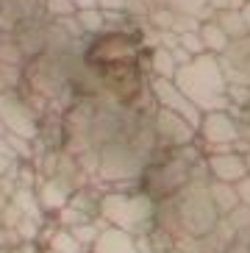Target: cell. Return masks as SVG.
<instances>
[{
  "label": "cell",
  "mask_w": 250,
  "mask_h": 253,
  "mask_svg": "<svg viewBox=\"0 0 250 253\" xmlns=\"http://www.w3.org/2000/svg\"><path fill=\"white\" fill-rule=\"evenodd\" d=\"M172 81H175L178 89L184 92L198 109H203V112H220L222 106H225L228 84H225L222 67L217 64L214 56L200 53V56L189 59L186 64L178 67Z\"/></svg>",
  "instance_id": "obj_1"
},
{
  "label": "cell",
  "mask_w": 250,
  "mask_h": 253,
  "mask_svg": "<svg viewBox=\"0 0 250 253\" xmlns=\"http://www.w3.org/2000/svg\"><path fill=\"white\" fill-rule=\"evenodd\" d=\"M198 131L208 145H214V148H228V145H234V142L242 136V128L236 126V120L231 117L228 112H222V109L220 112L203 114Z\"/></svg>",
  "instance_id": "obj_9"
},
{
  "label": "cell",
  "mask_w": 250,
  "mask_h": 253,
  "mask_svg": "<svg viewBox=\"0 0 250 253\" xmlns=\"http://www.w3.org/2000/svg\"><path fill=\"white\" fill-rule=\"evenodd\" d=\"M236 192H239V201H242L245 206H250V175L236 184Z\"/></svg>",
  "instance_id": "obj_16"
},
{
  "label": "cell",
  "mask_w": 250,
  "mask_h": 253,
  "mask_svg": "<svg viewBox=\"0 0 250 253\" xmlns=\"http://www.w3.org/2000/svg\"><path fill=\"white\" fill-rule=\"evenodd\" d=\"M206 170L211 175V181H222V184H239L242 178H248V159L239 153H214L206 159Z\"/></svg>",
  "instance_id": "obj_10"
},
{
  "label": "cell",
  "mask_w": 250,
  "mask_h": 253,
  "mask_svg": "<svg viewBox=\"0 0 250 253\" xmlns=\"http://www.w3.org/2000/svg\"><path fill=\"white\" fill-rule=\"evenodd\" d=\"M73 6L81 11V8H97V0H73Z\"/></svg>",
  "instance_id": "obj_17"
},
{
  "label": "cell",
  "mask_w": 250,
  "mask_h": 253,
  "mask_svg": "<svg viewBox=\"0 0 250 253\" xmlns=\"http://www.w3.org/2000/svg\"><path fill=\"white\" fill-rule=\"evenodd\" d=\"M153 95L159 100V109H169V112L181 114L184 120H189L195 128H200V109L192 103L189 97L175 86V81H167V78H156L153 81Z\"/></svg>",
  "instance_id": "obj_8"
},
{
  "label": "cell",
  "mask_w": 250,
  "mask_h": 253,
  "mask_svg": "<svg viewBox=\"0 0 250 253\" xmlns=\"http://www.w3.org/2000/svg\"><path fill=\"white\" fill-rule=\"evenodd\" d=\"M208 192H211V201L220 211V217L231 214L236 206H239V192H236V184H222V181H211L208 184Z\"/></svg>",
  "instance_id": "obj_13"
},
{
  "label": "cell",
  "mask_w": 250,
  "mask_h": 253,
  "mask_svg": "<svg viewBox=\"0 0 250 253\" xmlns=\"http://www.w3.org/2000/svg\"><path fill=\"white\" fill-rule=\"evenodd\" d=\"M0 120L6 126H11L14 131H20V134L34 136V128H37L34 126V117H31V112L11 92H0Z\"/></svg>",
  "instance_id": "obj_11"
},
{
  "label": "cell",
  "mask_w": 250,
  "mask_h": 253,
  "mask_svg": "<svg viewBox=\"0 0 250 253\" xmlns=\"http://www.w3.org/2000/svg\"><path fill=\"white\" fill-rule=\"evenodd\" d=\"M128 6H131V0H97V8H103V11H120L123 14Z\"/></svg>",
  "instance_id": "obj_15"
},
{
  "label": "cell",
  "mask_w": 250,
  "mask_h": 253,
  "mask_svg": "<svg viewBox=\"0 0 250 253\" xmlns=\"http://www.w3.org/2000/svg\"><path fill=\"white\" fill-rule=\"evenodd\" d=\"M92 67H117V64H136V39L125 31H103L95 37L83 53Z\"/></svg>",
  "instance_id": "obj_4"
},
{
  "label": "cell",
  "mask_w": 250,
  "mask_h": 253,
  "mask_svg": "<svg viewBox=\"0 0 250 253\" xmlns=\"http://www.w3.org/2000/svg\"><path fill=\"white\" fill-rule=\"evenodd\" d=\"M208 184L211 181L206 178H195L175 195V203H178V217H181V231L186 237H195V239H203L208 237L217 223H220V211L211 201V192H208Z\"/></svg>",
  "instance_id": "obj_2"
},
{
  "label": "cell",
  "mask_w": 250,
  "mask_h": 253,
  "mask_svg": "<svg viewBox=\"0 0 250 253\" xmlns=\"http://www.w3.org/2000/svg\"><path fill=\"white\" fill-rule=\"evenodd\" d=\"M225 220L231 223V228L236 231V234H242V231H250V206H245V203H239V206L231 211V214H225Z\"/></svg>",
  "instance_id": "obj_14"
},
{
  "label": "cell",
  "mask_w": 250,
  "mask_h": 253,
  "mask_svg": "<svg viewBox=\"0 0 250 253\" xmlns=\"http://www.w3.org/2000/svg\"><path fill=\"white\" fill-rule=\"evenodd\" d=\"M3 37H6V34H3V31H0V42H3Z\"/></svg>",
  "instance_id": "obj_20"
},
{
  "label": "cell",
  "mask_w": 250,
  "mask_h": 253,
  "mask_svg": "<svg viewBox=\"0 0 250 253\" xmlns=\"http://www.w3.org/2000/svg\"><path fill=\"white\" fill-rule=\"evenodd\" d=\"M103 214L128 234L156 228V203L150 195H109L103 198Z\"/></svg>",
  "instance_id": "obj_3"
},
{
  "label": "cell",
  "mask_w": 250,
  "mask_h": 253,
  "mask_svg": "<svg viewBox=\"0 0 250 253\" xmlns=\"http://www.w3.org/2000/svg\"><path fill=\"white\" fill-rule=\"evenodd\" d=\"M95 253H139V248L133 245V239L128 231L123 228H109L97 237Z\"/></svg>",
  "instance_id": "obj_12"
},
{
  "label": "cell",
  "mask_w": 250,
  "mask_h": 253,
  "mask_svg": "<svg viewBox=\"0 0 250 253\" xmlns=\"http://www.w3.org/2000/svg\"><path fill=\"white\" fill-rule=\"evenodd\" d=\"M153 131H156V139L169 145V148H186V145L195 142L198 128L192 126L189 120H184L181 114L169 112V109H159L153 114Z\"/></svg>",
  "instance_id": "obj_7"
},
{
  "label": "cell",
  "mask_w": 250,
  "mask_h": 253,
  "mask_svg": "<svg viewBox=\"0 0 250 253\" xmlns=\"http://www.w3.org/2000/svg\"><path fill=\"white\" fill-rule=\"evenodd\" d=\"M192 156H181V148H175V153L164 162H159L153 170L147 172V192L153 198H172L192 181Z\"/></svg>",
  "instance_id": "obj_5"
},
{
  "label": "cell",
  "mask_w": 250,
  "mask_h": 253,
  "mask_svg": "<svg viewBox=\"0 0 250 253\" xmlns=\"http://www.w3.org/2000/svg\"><path fill=\"white\" fill-rule=\"evenodd\" d=\"M242 70H245V75H248V78H250V53H248V59L242 61Z\"/></svg>",
  "instance_id": "obj_18"
},
{
  "label": "cell",
  "mask_w": 250,
  "mask_h": 253,
  "mask_svg": "<svg viewBox=\"0 0 250 253\" xmlns=\"http://www.w3.org/2000/svg\"><path fill=\"white\" fill-rule=\"evenodd\" d=\"M242 136H245V139L250 142V126H245V128H242Z\"/></svg>",
  "instance_id": "obj_19"
},
{
  "label": "cell",
  "mask_w": 250,
  "mask_h": 253,
  "mask_svg": "<svg viewBox=\"0 0 250 253\" xmlns=\"http://www.w3.org/2000/svg\"><path fill=\"white\" fill-rule=\"evenodd\" d=\"M145 162H147V159L133 148L131 142H125V139H117V142L103 145V148H100V156H97L100 175H103L106 181L133 178V175H139V172H142Z\"/></svg>",
  "instance_id": "obj_6"
}]
</instances>
